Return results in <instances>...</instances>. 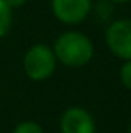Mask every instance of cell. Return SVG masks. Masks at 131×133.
Segmentation results:
<instances>
[{
  "mask_svg": "<svg viewBox=\"0 0 131 133\" xmlns=\"http://www.w3.org/2000/svg\"><path fill=\"white\" fill-rule=\"evenodd\" d=\"M13 133H44L42 127L35 121H22L13 128Z\"/></svg>",
  "mask_w": 131,
  "mask_h": 133,
  "instance_id": "cell-7",
  "label": "cell"
},
{
  "mask_svg": "<svg viewBox=\"0 0 131 133\" xmlns=\"http://www.w3.org/2000/svg\"><path fill=\"white\" fill-rule=\"evenodd\" d=\"M24 71L32 81H46L54 74L57 59L52 47L47 44H34L24 54Z\"/></svg>",
  "mask_w": 131,
  "mask_h": 133,
  "instance_id": "cell-2",
  "label": "cell"
},
{
  "mask_svg": "<svg viewBox=\"0 0 131 133\" xmlns=\"http://www.w3.org/2000/svg\"><path fill=\"white\" fill-rule=\"evenodd\" d=\"M61 133H96V123L88 110L72 106L61 116Z\"/></svg>",
  "mask_w": 131,
  "mask_h": 133,
  "instance_id": "cell-5",
  "label": "cell"
},
{
  "mask_svg": "<svg viewBox=\"0 0 131 133\" xmlns=\"http://www.w3.org/2000/svg\"><path fill=\"white\" fill-rule=\"evenodd\" d=\"M12 20H13L12 9L7 5L5 0H0V39L9 34L10 27H12Z\"/></svg>",
  "mask_w": 131,
  "mask_h": 133,
  "instance_id": "cell-6",
  "label": "cell"
},
{
  "mask_svg": "<svg viewBox=\"0 0 131 133\" xmlns=\"http://www.w3.org/2000/svg\"><path fill=\"white\" fill-rule=\"evenodd\" d=\"M128 133H131V125H129V130H128Z\"/></svg>",
  "mask_w": 131,
  "mask_h": 133,
  "instance_id": "cell-11",
  "label": "cell"
},
{
  "mask_svg": "<svg viewBox=\"0 0 131 133\" xmlns=\"http://www.w3.org/2000/svg\"><path fill=\"white\" fill-rule=\"evenodd\" d=\"M119 79H121L123 86L131 91V59L125 61V64L121 66V69H119Z\"/></svg>",
  "mask_w": 131,
  "mask_h": 133,
  "instance_id": "cell-8",
  "label": "cell"
},
{
  "mask_svg": "<svg viewBox=\"0 0 131 133\" xmlns=\"http://www.w3.org/2000/svg\"><path fill=\"white\" fill-rule=\"evenodd\" d=\"M52 51L61 64L67 68H82L91 62L94 56V44L86 34L67 30L56 39Z\"/></svg>",
  "mask_w": 131,
  "mask_h": 133,
  "instance_id": "cell-1",
  "label": "cell"
},
{
  "mask_svg": "<svg viewBox=\"0 0 131 133\" xmlns=\"http://www.w3.org/2000/svg\"><path fill=\"white\" fill-rule=\"evenodd\" d=\"M106 2H111V3H118V5H121V3H128L131 0H106Z\"/></svg>",
  "mask_w": 131,
  "mask_h": 133,
  "instance_id": "cell-10",
  "label": "cell"
},
{
  "mask_svg": "<svg viewBox=\"0 0 131 133\" xmlns=\"http://www.w3.org/2000/svg\"><path fill=\"white\" fill-rule=\"evenodd\" d=\"M52 14L59 22L67 25H76L88 19L91 14V0H50Z\"/></svg>",
  "mask_w": 131,
  "mask_h": 133,
  "instance_id": "cell-4",
  "label": "cell"
},
{
  "mask_svg": "<svg viewBox=\"0 0 131 133\" xmlns=\"http://www.w3.org/2000/svg\"><path fill=\"white\" fill-rule=\"evenodd\" d=\"M7 2V5L10 7V9H20V7H24L27 3V0H5Z\"/></svg>",
  "mask_w": 131,
  "mask_h": 133,
  "instance_id": "cell-9",
  "label": "cell"
},
{
  "mask_svg": "<svg viewBox=\"0 0 131 133\" xmlns=\"http://www.w3.org/2000/svg\"><path fill=\"white\" fill-rule=\"evenodd\" d=\"M106 45L123 61L131 59V19H118L106 29Z\"/></svg>",
  "mask_w": 131,
  "mask_h": 133,
  "instance_id": "cell-3",
  "label": "cell"
}]
</instances>
